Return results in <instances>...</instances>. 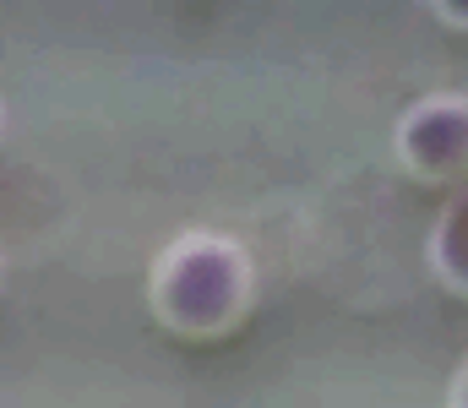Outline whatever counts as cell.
Instances as JSON below:
<instances>
[{
    "label": "cell",
    "instance_id": "6da1fadb",
    "mask_svg": "<svg viewBox=\"0 0 468 408\" xmlns=\"http://www.w3.org/2000/svg\"><path fill=\"white\" fill-rule=\"evenodd\" d=\"M245 294V262L224 240H186L158 272V305L180 327L229 321Z\"/></svg>",
    "mask_w": 468,
    "mask_h": 408
},
{
    "label": "cell",
    "instance_id": "7a4b0ae2",
    "mask_svg": "<svg viewBox=\"0 0 468 408\" xmlns=\"http://www.w3.org/2000/svg\"><path fill=\"white\" fill-rule=\"evenodd\" d=\"M398 158L420 180H452L468 169V99L463 93H431L398 120Z\"/></svg>",
    "mask_w": 468,
    "mask_h": 408
},
{
    "label": "cell",
    "instance_id": "3957f363",
    "mask_svg": "<svg viewBox=\"0 0 468 408\" xmlns=\"http://www.w3.org/2000/svg\"><path fill=\"white\" fill-rule=\"evenodd\" d=\"M431 267L441 283L468 294V196H458L431 229Z\"/></svg>",
    "mask_w": 468,
    "mask_h": 408
},
{
    "label": "cell",
    "instance_id": "277c9868",
    "mask_svg": "<svg viewBox=\"0 0 468 408\" xmlns=\"http://www.w3.org/2000/svg\"><path fill=\"white\" fill-rule=\"evenodd\" d=\"M431 11H436L447 27H468V0H431Z\"/></svg>",
    "mask_w": 468,
    "mask_h": 408
},
{
    "label": "cell",
    "instance_id": "5b68a950",
    "mask_svg": "<svg viewBox=\"0 0 468 408\" xmlns=\"http://www.w3.org/2000/svg\"><path fill=\"white\" fill-rule=\"evenodd\" d=\"M447 403L468 408V360H463V365H458V376H452V387H447Z\"/></svg>",
    "mask_w": 468,
    "mask_h": 408
}]
</instances>
